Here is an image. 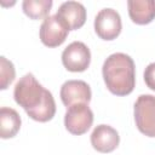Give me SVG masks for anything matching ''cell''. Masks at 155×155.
<instances>
[{"label":"cell","mask_w":155,"mask_h":155,"mask_svg":"<svg viewBox=\"0 0 155 155\" xmlns=\"http://www.w3.org/2000/svg\"><path fill=\"white\" fill-rule=\"evenodd\" d=\"M138 131L147 137H155V96L140 94L133 107Z\"/></svg>","instance_id":"cell-3"},{"label":"cell","mask_w":155,"mask_h":155,"mask_svg":"<svg viewBox=\"0 0 155 155\" xmlns=\"http://www.w3.org/2000/svg\"><path fill=\"white\" fill-rule=\"evenodd\" d=\"M59 96L62 103L69 108L79 103L88 104L91 102L92 92L87 82L82 80H68L62 85Z\"/></svg>","instance_id":"cell-8"},{"label":"cell","mask_w":155,"mask_h":155,"mask_svg":"<svg viewBox=\"0 0 155 155\" xmlns=\"http://www.w3.org/2000/svg\"><path fill=\"white\" fill-rule=\"evenodd\" d=\"M62 63L69 71H85L91 63L90 48L81 41H73L62 52Z\"/></svg>","instance_id":"cell-6"},{"label":"cell","mask_w":155,"mask_h":155,"mask_svg":"<svg viewBox=\"0 0 155 155\" xmlns=\"http://www.w3.org/2000/svg\"><path fill=\"white\" fill-rule=\"evenodd\" d=\"M107 88L116 96L130 94L136 86V65L133 59L122 52L110 54L102 67Z\"/></svg>","instance_id":"cell-2"},{"label":"cell","mask_w":155,"mask_h":155,"mask_svg":"<svg viewBox=\"0 0 155 155\" xmlns=\"http://www.w3.org/2000/svg\"><path fill=\"white\" fill-rule=\"evenodd\" d=\"M93 124V113L88 104L79 103L69 107L64 115V126L71 134L80 136L86 133Z\"/></svg>","instance_id":"cell-4"},{"label":"cell","mask_w":155,"mask_h":155,"mask_svg":"<svg viewBox=\"0 0 155 155\" xmlns=\"http://www.w3.org/2000/svg\"><path fill=\"white\" fill-rule=\"evenodd\" d=\"M21 116L15 109L7 107L0 109V137L2 139L13 138L21 128Z\"/></svg>","instance_id":"cell-12"},{"label":"cell","mask_w":155,"mask_h":155,"mask_svg":"<svg viewBox=\"0 0 155 155\" xmlns=\"http://www.w3.org/2000/svg\"><path fill=\"white\" fill-rule=\"evenodd\" d=\"M120 143V136L117 131L109 125H98L91 133V144L94 150L99 153H111Z\"/></svg>","instance_id":"cell-9"},{"label":"cell","mask_w":155,"mask_h":155,"mask_svg":"<svg viewBox=\"0 0 155 155\" xmlns=\"http://www.w3.org/2000/svg\"><path fill=\"white\" fill-rule=\"evenodd\" d=\"M144 81L150 90L155 91V62L147 65L144 70Z\"/></svg>","instance_id":"cell-15"},{"label":"cell","mask_w":155,"mask_h":155,"mask_svg":"<svg viewBox=\"0 0 155 155\" xmlns=\"http://www.w3.org/2000/svg\"><path fill=\"white\" fill-rule=\"evenodd\" d=\"M56 16L69 30H76L86 22V8L81 2L65 1L58 7Z\"/></svg>","instance_id":"cell-10"},{"label":"cell","mask_w":155,"mask_h":155,"mask_svg":"<svg viewBox=\"0 0 155 155\" xmlns=\"http://www.w3.org/2000/svg\"><path fill=\"white\" fill-rule=\"evenodd\" d=\"M13 98L28 116L35 121L47 122L56 114V102L52 93L30 73L22 76L16 84Z\"/></svg>","instance_id":"cell-1"},{"label":"cell","mask_w":155,"mask_h":155,"mask_svg":"<svg viewBox=\"0 0 155 155\" xmlns=\"http://www.w3.org/2000/svg\"><path fill=\"white\" fill-rule=\"evenodd\" d=\"M68 33L69 29L56 15L47 16L40 27V40L47 47H57L65 41Z\"/></svg>","instance_id":"cell-7"},{"label":"cell","mask_w":155,"mask_h":155,"mask_svg":"<svg viewBox=\"0 0 155 155\" xmlns=\"http://www.w3.org/2000/svg\"><path fill=\"white\" fill-rule=\"evenodd\" d=\"M16 70L15 65L11 61L5 58L4 56L0 57V88L6 90L8 85L15 80Z\"/></svg>","instance_id":"cell-14"},{"label":"cell","mask_w":155,"mask_h":155,"mask_svg":"<svg viewBox=\"0 0 155 155\" xmlns=\"http://www.w3.org/2000/svg\"><path fill=\"white\" fill-rule=\"evenodd\" d=\"M52 5V0H24L22 4V8L29 18L41 19L47 17Z\"/></svg>","instance_id":"cell-13"},{"label":"cell","mask_w":155,"mask_h":155,"mask_svg":"<svg viewBox=\"0 0 155 155\" xmlns=\"http://www.w3.org/2000/svg\"><path fill=\"white\" fill-rule=\"evenodd\" d=\"M121 29V17L116 10L108 7L97 13L94 18V31L102 40L111 41L116 39L120 35Z\"/></svg>","instance_id":"cell-5"},{"label":"cell","mask_w":155,"mask_h":155,"mask_svg":"<svg viewBox=\"0 0 155 155\" xmlns=\"http://www.w3.org/2000/svg\"><path fill=\"white\" fill-rule=\"evenodd\" d=\"M128 15L133 23L144 25L153 22L155 18V1L154 0H128Z\"/></svg>","instance_id":"cell-11"}]
</instances>
